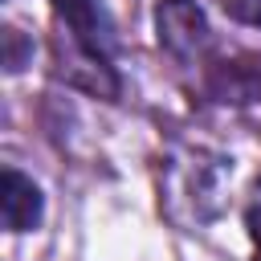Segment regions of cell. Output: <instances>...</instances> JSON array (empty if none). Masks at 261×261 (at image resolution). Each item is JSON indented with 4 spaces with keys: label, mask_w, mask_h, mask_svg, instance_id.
Returning <instances> with one entry per match:
<instances>
[{
    "label": "cell",
    "mask_w": 261,
    "mask_h": 261,
    "mask_svg": "<svg viewBox=\"0 0 261 261\" xmlns=\"http://www.w3.org/2000/svg\"><path fill=\"white\" fill-rule=\"evenodd\" d=\"M151 24H155V45L175 65H200L212 49L208 12L196 0H155Z\"/></svg>",
    "instance_id": "obj_3"
},
{
    "label": "cell",
    "mask_w": 261,
    "mask_h": 261,
    "mask_svg": "<svg viewBox=\"0 0 261 261\" xmlns=\"http://www.w3.org/2000/svg\"><path fill=\"white\" fill-rule=\"evenodd\" d=\"M204 94L212 102H257L261 98V57H216L204 65Z\"/></svg>",
    "instance_id": "obj_4"
},
{
    "label": "cell",
    "mask_w": 261,
    "mask_h": 261,
    "mask_svg": "<svg viewBox=\"0 0 261 261\" xmlns=\"http://www.w3.org/2000/svg\"><path fill=\"white\" fill-rule=\"evenodd\" d=\"M0 212H4V228L8 232H33L45 220L41 188L33 184V175H24L12 163L0 171Z\"/></svg>",
    "instance_id": "obj_5"
},
{
    "label": "cell",
    "mask_w": 261,
    "mask_h": 261,
    "mask_svg": "<svg viewBox=\"0 0 261 261\" xmlns=\"http://www.w3.org/2000/svg\"><path fill=\"white\" fill-rule=\"evenodd\" d=\"M33 61V37H24L16 24H4V69L20 73Z\"/></svg>",
    "instance_id": "obj_6"
},
{
    "label": "cell",
    "mask_w": 261,
    "mask_h": 261,
    "mask_svg": "<svg viewBox=\"0 0 261 261\" xmlns=\"http://www.w3.org/2000/svg\"><path fill=\"white\" fill-rule=\"evenodd\" d=\"M57 37H53V73L102 102L122 98V77L114 65L118 29L102 0H49Z\"/></svg>",
    "instance_id": "obj_1"
},
{
    "label": "cell",
    "mask_w": 261,
    "mask_h": 261,
    "mask_svg": "<svg viewBox=\"0 0 261 261\" xmlns=\"http://www.w3.org/2000/svg\"><path fill=\"white\" fill-rule=\"evenodd\" d=\"M232 179V159L208 147H184L163 163V208L179 224H204L220 212L224 184Z\"/></svg>",
    "instance_id": "obj_2"
},
{
    "label": "cell",
    "mask_w": 261,
    "mask_h": 261,
    "mask_svg": "<svg viewBox=\"0 0 261 261\" xmlns=\"http://www.w3.org/2000/svg\"><path fill=\"white\" fill-rule=\"evenodd\" d=\"M245 224H249V241H253V261H261V188L253 192V200L245 208Z\"/></svg>",
    "instance_id": "obj_8"
},
{
    "label": "cell",
    "mask_w": 261,
    "mask_h": 261,
    "mask_svg": "<svg viewBox=\"0 0 261 261\" xmlns=\"http://www.w3.org/2000/svg\"><path fill=\"white\" fill-rule=\"evenodd\" d=\"M237 24H249V29H261V0H216Z\"/></svg>",
    "instance_id": "obj_7"
}]
</instances>
